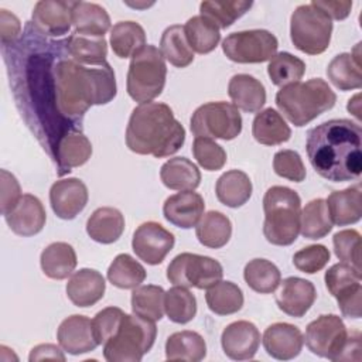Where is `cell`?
<instances>
[{
    "mask_svg": "<svg viewBox=\"0 0 362 362\" xmlns=\"http://www.w3.org/2000/svg\"><path fill=\"white\" fill-rule=\"evenodd\" d=\"M327 76L339 90L345 92L359 89L362 86L359 54L354 55L352 52H342L334 57V59L328 64Z\"/></svg>",
    "mask_w": 362,
    "mask_h": 362,
    "instance_id": "obj_33",
    "label": "cell"
},
{
    "mask_svg": "<svg viewBox=\"0 0 362 362\" xmlns=\"http://www.w3.org/2000/svg\"><path fill=\"white\" fill-rule=\"evenodd\" d=\"M123 317V310L117 307H106L95 315V318L92 320V329L95 339L99 345L105 344L110 337L116 334Z\"/></svg>",
    "mask_w": 362,
    "mask_h": 362,
    "instance_id": "obj_52",
    "label": "cell"
},
{
    "mask_svg": "<svg viewBox=\"0 0 362 362\" xmlns=\"http://www.w3.org/2000/svg\"><path fill=\"white\" fill-rule=\"evenodd\" d=\"M277 38L267 30H246L229 34L222 41L223 54L238 64L270 61L277 51Z\"/></svg>",
    "mask_w": 362,
    "mask_h": 362,
    "instance_id": "obj_11",
    "label": "cell"
},
{
    "mask_svg": "<svg viewBox=\"0 0 362 362\" xmlns=\"http://www.w3.org/2000/svg\"><path fill=\"white\" fill-rule=\"evenodd\" d=\"M124 230V216L112 206H102L92 212L86 222V232L98 243L109 245L116 242Z\"/></svg>",
    "mask_w": 362,
    "mask_h": 362,
    "instance_id": "obj_26",
    "label": "cell"
},
{
    "mask_svg": "<svg viewBox=\"0 0 362 362\" xmlns=\"http://www.w3.org/2000/svg\"><path fill=\"white\" fill-rule=\"evenodd\" d=\"M164 288L154 284L139 286L132 293V311L146 320L160 321L164 315Z\"/></svg>",
    "mask_w": 362,
    "mask_h": 362,
    "instance_id": "obj_43",
    "label": "cell"
},
{
    "mask_svg": "<svg viewBox=\"0 0 362 362\" xmlns=\"http://www.w3.org/2000/svg\"><path fill=\"white\" fill-rule=\"evenodd\" d=\"M252 1H202L199 4L201 16L211 20L218 28L230 27L238 18H240L250 7Z\"/></svg>",
    "mask_w": 362,
    "mask_h": 362,
    "instance_id": "obj_46",
    "label": "cell"
},
{
    "mask_svg": "<svg viewBox=\"0 0 362 362\" xmlns=\"http://www.w3.org/2000/svg\"><path fill=\"white\" fill-rule=\"evenodd\" d=\"M252 134L260 144L277 146L291 137V129L277 110L267 107L253 119Z\"/></svg>",
    "mask_w": 362,
    "mask_h": 362,
    "instance_id": "obj_28",
    "label": "cell"
},
{
    "mask_svg": "<svg viewBox=\"0 0 362 362\" xmlns=\"http://www.w3.org/2000/svg\"><path fill=\"white\" fill-rule=\"evenodd\" d=\"M317 297L315 287L311 281L301 277H287L283 280L276 303L287 315L300 318L311 308Z\"/></svg>",
    "mask_w": 362,
    "mask_h": 362,
    "instance_id": "obj_21",
    "label": "cell"
},
{
    "mask_svg": "<svg viewBox=\"0 0 362 362\" xmlns=\"http://www.w3.org/2000/svg\"><path fill=\"white\" fill-rule=\"evenodd\" d=\"M160 178L170 189L194 191L201 182V173L191 160L174 157L161 165Z\"/></svg>",
    "mask_w": 362,
    "mask_h": 362,
    "instance_id": "obj_30",
    "label": "cell"
},
{
    "mask_svg": "<svg viewBox=\"0 0 362 362\" xmlns=\"http://www.w3.org/2000/svg\"><path fill=\"white\" fill-rule=\"evenodd\" d=\"M144 279L146 269L127 253L117 255L107 269V280L117 288H136Z\"/></svg>",
    "mask_w": 362,
    "mask_h": 362,
    "instance_id": "obj_42",
    "label": "cell"
},
{
    "mask_svg": "<svg viewBox=\"0 0 362 362\" xmlns=\"http://www.w3.org/2000/svg\"><path fill=\"white\" fill-rule=\"evenodd\" d=\"M195 235L201 245L211 249H219L229 242L232 236V223L222 212L209 211L204 214L197 223Z\"/></svg>",
    "mask_w": 362,
    "mask_h": 362,
    "instance_id": "obj_35",
    "label": "cell"
},
{
    "mask_svg": "<svg viewBox=\"0 0 362 362\" xmlns=\"http://www.w3.org/2000/svg\"><path fill=\"white\" fill-rule=\"evenodd\" d=\"M348 110L359 120L361 119V102H359V95H355L352 99L348 100Z\"/></svg>",
    "mask_w": 362,
    "mask_h": 362,
    "instance_id": "obj_59",
    "label": "cell"
},
{
    "mask_svg": "<svg viewBox=\"0 0 362 362\" xmlns=\"http://www.w3.org/2000/svg\"><path fill=\"white\" fill-rule=\"evenodd\" d=\"M305 72V64L303 59L294 57L290 52L276 54L267 66V74L273 85L287 86L290 83L300 82Z\"/></svg>",
    "mask_w": 362,
    "mask_h": 362,
    "instance_id": "obj_45",
    "label": "cell"
},
{
    "mask_svg": "<svg viewBox=\"0 0 362 362\" xmlns=\"http://www.w3.org/2000/svg\"><path fill=\"white\" fill-rule=\"evenodd\" d=\"M88 188L79 178L55 181L49 189V202L54 214L61 219H74L88 204Z\"/></svg>",
    "mask_w": 362,
    "mask_h": 362,
    "instance_id": "obj_14",
    "label": "cell"
},
{
    "mask_svg": "<svg viewBox=\"0 0 362 362\" xmlns=\"http://www.w3.org/2000/svg\"><path fill=\"white\" fill-rule=\"evenodd\" d=\"M175 238L158 222H144L133 233L132 247L136 256L147 264L163 263L165 256L174 247Z\"/></svg>",
    "mask_w": 362,
    "mask_h": 362,
    "instance_id": "obj_13",
    "label": "cell"
},
{
    "mask_svg": "<svg viewBox=\"0 0 362 362\" xmlns=\"http://www.w3.org/2000/svg\"><path fill=\"white\" fill-rule=\"evenodd\" d=\"M34 52L23 35L14 44L25 55L21 76L14 75V93L24 115H30L44 148L54 156L59 140L72 130H79L81 120L93 105H106L115 99L117 88L113 68L105 62L99 66H85L69 54L54 57L57 41L41 37L37 48L35 27L25 25ZM42 35V34H41ZM65 47V45H64Z\"/></svg>",
    "mask_w": 362,
    "mask_h": 362,
    "instance_id": "obj_1",
    "label": "cell"
},
{
    "mask_svg": "<svg viewBox=\"0 0 362 362\" xmlns=\"http://www.w3.org/2000/svg\"><path fill=\"white\" fill-rule=\"evenodd\" d=\"M192 154L198 164L208 171H218L226 163V153L222 146L208 137H195Z\"/></svg>",
    "mask_w": 362,
    "mask_h": 362,
    "instance_id": "obj_49",
    "label": "cell"
},
{
    "mask_svg": "<svg viewBox=\"0 0 362 362\" xmlns=\"http://www.w3.org/2000/svg\"><path fill=\"white\" fill-rule=\"evenodd\" d=\"M228 93L233 102L232 105L247 113L259 112L266 103L263 83L247 74L233 75L228 83Z\"/></svg>",
    "mask_w": 362,
    "mask_h": 362,
    "instance_id": "obj_25",
    "label": "cell"
},
{
    "mask_svg": "<svg viewBox=\"0 0 362 362\" xmlns=\"http://www.w3.org/2000/svg\"><path fill=\"white\" fill-rule=\"evenodd\" d=\"M246 284L256 293L270 294L281 283V273L274 263L266 259L250 260L243 270Z\"/></svg>",
    "mask_w": 362,
    "mask_h": 362,
    "instance_id": "obj_41",
    "label": "cell"
},
{
    "mask_svg": "<svg viewBox=\"0 0 362 362\" xmlns=\"http://www.w3.org/2000/svg\"><path fill=\"white\" fill-rule=\"evenodd\" d=\"M263 235L276 246H288L300 233L301 199L298 194L281 185L270 187L263 197Z\"/></svg>",
    "mask_w": 362,
    "mask_h": 362,
    "instance_id": "obj_5",
    "label": "cell"
},
{
    "mask_svg": "<svg viewBox=\"0 0 362 362\" xmlns=\"http://www.w3.org/2000/svg\"><path fill=\"white\" fill-rule=\"evenodd\" d=\"M40 263L47 277L52 280H64L72 274L78 260L71 245L65 242H54L42 250Z\"/></svg>",
    "mask_w": 362,
    "mask_h": 362,
    "instance_id": "obj_29",
    "label": "cell"
},
{
    "mask_svg": "<svg viewBox=\"0 0 362 362\" xmlns=\"http://www.w3.org/2000/svg\"><path fill=\"white\" fill-rule=\"evenodd\" d=\"M222 349L233 361L252 359L260 345V332L250 321H235L229 324L221 335Z\"/></svg>",
    "mask_w": 362,
    "mask_h": 362,
    "instance_id": "obj_15",
    "label": "cell"
},
{
    "mask_svg": "<svg viewBox=\"0 0 362 362\" xmlns=\"http://www.w3.org/2000/svg\"><path fill=\"white\" fill-rule=\"evenodd\" d=\"M222 276L223 269L218 260L188 252L177 255L167 267V279L170 283L187 288H209L221 281Z\"/></svg>",
    "mask_w": 362,
    "mask_h": 362,
    "instance_id": "obj_10",
    "label": "cell"
},
{
    "mask_svg": "<svg viewBox=\"0 0 362 362\" xmlns=\"http://www.w3.org/2000/svg\"><path fill=\"white\" fill-rule=\"evenodd\" d=\"M362 130L349 119H331L307 133V156L318 175L332 182L358 180L362 173Z\"/></svg>",
    "mask_w": 362,
    "mask_h": 362,
    "instance_id": "obj_2",
    "label": "cell"
},
{
    "mask_svg": "<svg viewBox=\"0 0 362 362\" xmlns=\"http://www.w3.org/2000/svg\"><path fill=\"white\" fill-rule=\"evenodd\" d=\"M346 338L348 331L341 317L324 314L307 325L304 341L314 355L338 362Z\"/></svg>",
    "mask_w": 362,
    "mask_h": 362,
    "instance_id": "obj_12",
    "label": "cell"
},
{
    "mask_svg": "<svg viewBox=\"0 0 362 362\" xmlns=\"http://www.w3.org/2000/svg\"><path fill=\"white\" fill-rule=\"evenodd\" d=\"M57 339L59 346L71 355L90 352L99 345L93 335L92 321L79 314H74L59 324Z\"/></svg>",
    "mask_w": 362,
    "mask_h": 362,
    "instance_id": "obj_17",
    "label": "cell"
},
{
    "mask_svg": "<svg viewBox=\"0 0 362 362\" xmlns=\"http://www.w3.org/2000/svg\"><path fill=\"white\" fill-rule=\"evenodd\" d=\"M273 170L279 177L293 182L305 180V167L300 154L294 150H280L273 157Z\"/></svg>",
    "mask_w": 362,
    "mask_h": 362,
    "instance_id": "obj_50",
    "label": "cell"
},
{
    "mask_svg": "<svg viewBox=\"0 0 362 362\" xmlns=\"http://www.w3.org/2000/svg\"><path fill=\"white\" fill-rule=\"evenodd\" d=\"M184 141L185 130L168 105L147 102L133 109L126 129V144L133 153L168 157L177 153Z\"/></svg>",
    "mask_w": 362,
    "mask_h": 362,
    "instance_id": "obj_3",
    "label": "cell"
},
{
    "mask_svg": "<svg viewBox=\"0 0 362 362\" xmlns=\"http://www.w3.org/2000/svg\"><path fill=\"white\" fill-rule=\"evenodd\" d=\"M205 301L208 308L218 315H230L243 307V293L232 281H218L206 288Z\"/></svg>",
    "mask_w": 362,
    "mask_h": 362,
    "instance_id": "obj_38",
    "label": "cell"
},
{
    "mask_svg": "<svg viewBox=\"0 0 362 362\" xmlns=\"http://www.w3.org/2000/svg\"><path fill=\"white\" fill-rule=\"evenodd\" d=\"M164 311L170 321L187 324L197 314V298L187 287L174 286L164 294Z\"/></svg>",
    "mask_w": 362,
    "mask_h": 362,
    "instance_id": "obj_44",
    "label": "cell"
},
{
    "mask_svg": "<svg viewBox=\"0 0 362 362\" xmlns=\"http://www.w3.org/2000/svg\"><path fill=\"white\" fill-rule=\"evenodd\" d=\"M160 51L164 59L177 68H185L194 61V52L187 41L184 27L180 24L164 30L160 40Z\"/></svg>",
    "mask_w": 362,
    "mask_h": 362,
    "instance_id": "obj_37",
    "label": "cell"
},
{
    "mask_svg": "<svg viewBox=\"0 0 362 362\" xmlns=\"http://www.w3.org/2000/svg\"><path fill=\"white\" fill-rule=\"evenodd\" d=\"M338 307L344 317L361 318L362 315V286L358 284L344 296L337 298Z\"/></svg>",
    "mask_w": 362,
    "mask_h": 362,
    "instance_id": "obj_54",
    "label": "cell"
},
{
    "mask_svg": "<svg viewBox=\"0 0 362 362\" xmlns=\"http://www.w3.org/2000/svg\"><path fill=\"white\" fill-rule=\"evenodd\" d=\"M332 229V221L322 198L310 201L301 211L300 232L305 239L317 240L327 236Z\"/></svg>",
    "mask_w": 362,
    "mask_h": 362,
    "instance_id": "obj_39",
    "label": "cell"
},
{
    "mask_svg": "<svg viewBox=\"0 0 362 362\" xmlns=\"http://www.w3.org/2000/svg\"><path fill=\"white\" fill-rule=\"evenodd\" d=\"M206 355L205 339L195 331L171 334L165 341V358L170 361L198 362Z\"/></svg>",
    "mask_w": 362,
    "mask_h": 362,
    "instance_id": "obj_34",
    "label": "cell"
},
{
    "mask_svg": "<svg viewBox=\"0 0 362 362\" xmlns=\"http://www.w3.org/2000/svg\"><path fill=\"white\" fill-rule=\"evenodd\" d=\"M72 24L75 33L105 37L110 28V17L107 11L96 3L72 1Z\"/></svg>",
    "mask_w": 362,
    "mask_h": 362,
    "instance_id": "obj_27",
    "label": "cell"
},
{
    "mask_svg": "<svg viewBox=\"0 0 362 362\" xmlns=\"http://www.w3.org/2000/svg\"><path fill=\"white\" fill-rule=\"evenodd\" d=\"M361 273L355 270L351 264L348 263H337L332 264L327 272H325V286L329 294L335 298L344 296L358 284H361Z\"/></svg>",
    "mask_w": 362,
    "mask_h": 362,
    "instance_id": "obj_47",
    "label": "cell"
},
{
    "mask_svg": "<svg viewBox=\"0 0 362 362\" xmlns=\"http://www.w3.org/2000/svg\"><path fill=\"white\" fill-rule=\"evenodd\" d=\"M216 198L229 208L245 205L252 195V181L249 175L240 170L223 173L215 185Z\"/></svg>",
    "mask_w": 362,
    "mask_h": 362,
    "instance_id": "obj_31",
    "label": "cell"
},
{
    "mask_svg": "<svg viewBox=\"0 0 362 362\" xmlns=\"http://www.w3.org/2000/svg\"><path fill=\"white\" fill-rule=\"evenodd\" d=\"M33 24L49 37L65 35L72 25V1L41 0L33 10Z\"/></svg>",
    "mask_w": 362,
    "mask_h": 362,
    "instance_id": "obj_16",
    "label": "cell"
},
{
    "mask_svg": "<svg viewBox=\"0 0 362 362\" xmlns=\"http://www.w3.org/2000/svg\"><path fill=\"white\" fill-rule=\"evenodd\" d=\"M335 102V92L321 78L290 83L276 93L279 110L297 127L305 126L324 112L332 109Z\"/></svg>",
    "mask_w": 362,
    "mask_h": 362,
    "instance_id": "obj_4",
    "label": "cell"
},
{
    "mask_svg": "<svg viewBox=\"0 0 362 362\" xmlns=\"http://www.w3.org/2000/svg\"><path fill=\"white\" fill-rule=\"evenodd\" d=\"M68 54L79 64L99 66L106 62L107 42L105 37H92L72 33L66 40Z\"/></svg>",
    "mask_w": 362,
    "mask_h": 362,
    "instance_id": "obj_32",
    "label": "cell"
},
{
    "mask_svg": "<svg viewBox=\"0 0 362 362\" xmlns=\"http://www.w3.org/2000/svg\"><path fill=\"white\" fill-rule=\"evenodd\" d=\"M204 198L194 191H181L168 197L163 205L164 218L177 228L197 226L204 215Z\"/></svg>",
    "mask_w": 362,
    "mask_h": 362,
    "instance_id": "obj_20",
    "label": "cell"
},
{
    "mask_svg": "<svg viewBox=\"0 0 362 362\" xmlns=\"http://www.w3.org/2000/svg\"><path fill=\"white\" fill-rule=\"evenodd\" d=\"M329 257L331 253L324 245H310L294 253L293 263L300 272L314 274L325 267Z\"/></svg>",
    "mask_w": 362,
    "mask_h": 362,
    "instance_id": "obj_51",
    "label": "cell"
},
{
    "mask_svg": "<svg viewBox=\"0 0 362 362\" xmlns=\"http://www.w3.org/2000/svg\"><path fill=\"white\" fill-rule=\"evenodd\" d=\"M154 321L137 314H124L116 334L103 344V356L109 362H139L154 345Z\"/></svg>",
    "mask_w": 362,
    "mask_h": 362,
    "instance_id": "obj_6",
    "label": "cell"
},
{
    "mask_svg": "<svg viewBox=\"0 0 362 362\" xmlns=\"http://www.w3.org/2000/svg\"><path fill=\"white\" fill-rule=\"evenodd\" d=\"M0 30H1V42L3 45H11L14 44L20 34H21V24L20 20L7 10H0Z\"/></svg>",
    "mask_w": 362,
    "mask_h": 362,
    "instance_id": "obj_55",
    "label": "cell"
},
{
    "mask_svg": "<svg viewBox=\"0 0 362 362\" xmlns=\"http://www.w3.org/2000/svg\"><path fill=\"white\" fill-rule=\"evenodd\" d=\"M304 344L301 331L288 322H274L263 334L266 352L279 361H290L300 355Z\"/></svg>",
    "mask_w": 362,
    "mask_h": 362,
    "instance_id": "obj_18",
    "label": "cell"
},
{
    "mask_svg": "<svg viewBox=\"0 0 362 362\" xmlns=\"http://www.w3.org/2000/svg\"><path fill=\"white\" fill-rule=\"evenodd\" d=\"M106 283L103 276L93 269L75 272L66 283V296L76 307H90L105 294Z\"/></svg>",
    "mask_w": 362,
    "mask_h": 362,
    "instance_id": "obj_22",
    "label": "cell"
},
{
    "mask_svg": "<svg viewBox=\"0 0 362 362\" xmlns=\"http://www.w3.org/2000/svg\"><path fill=\"white\" fill-rule=\"evenodd\" d=\"M361 334L359 331L348 332L346 342L341 352L339 361H361Z\"/></svg>",
    "mask_w": 362,
    "mask_h": 362,
    "instance_id": "obj_57",
    "label": "cell"
},
{
    "mask_svg": "<svg viewBox=\"0 0 362 362\" xmlns=\"http://www.w3.org/2000/svg\"><path fill=\"white\" fill-rule=\"evenodd\" d=\"M20 184L13 174L1 170V214L7 215L21 198Z\"/></svg>",
    "mask_w": 362,
    "mask_h": 362,
    "instance_id": "obj_53",
    "label": "cell"
},
{
    "mask_svg": "<svg viewBox=\"0 0 362 362\" xmlns=\"http://www.w3.org/2000/svg\"><path fill=\"white\" fill-rule=\"evenodd\" d=\"M167 76V66L161 51L154 45H146L132 57L126 88L129 96L147 103L161 95Z\"/></svg>",
    "mask_w": 362,
    "mask_h": 362,
    "instance_id": "obj_7",
    "label": "cell"
},
{
    "mask_svg": "<svg viewBox=\"0 0 362 362\" xmlns=\"http://www.w3.org/2000/svg\"><path fill=\"white\" fill-rule=\"evenodd\" d=\"M332 21L313 3L298 6L290 18V37L297 49L308 55L322 54L331 41Z\"/></svg>",
    "mask_w": 362,
    "mask_h": 362,
    "instance_id": "obj_8",
    "label": "cell"
},
{
    "mask_svg": "<svg viewBox=\"0 0 362 362\" xmlns=\"http://www.w3.org/2000/svg\"><path fill=\"white\" fill-rule=\"evenodd\" d=\"M332 225L346 226L356 223L362 216V189L361 184L332 191L325 199Z\"/></svg>",
    "mask_w": 362,
    "mask_h": 362,
    "instance_id": "obj_24",
    "label": "cell"
},
{
    "mask_svg": "<svg viewBox=\"0 0 362 362\" xmlns=\"http://www.w3.org/2000/svg\"><path fill=\"white\" fill-rule=\"evenodd\" d=\"M30 362L34 361H42V359H57V361H65V355L62 354V351L54 345V344H41L37 345L31 349L30 356H28Z\"/></svg>",
    "mask_w": 362,
    "mask_h": 362,
    "instance_id": "obj_58",
    "label": "cell"
},
{
    "mask_svg": "<svg viewBox=\"0 0 362 362\" xmlns=\"http://www.w3.org/2000/svg\"><path fill=\"white\" fill-rule=\"evenodd\" d=\"M332 243H334L335 256L341 262L351 264L355 270H358L361 273L362 272V269H361L362 242H361L359 232L355 229L339 230L334 235Z\"/></svg>",
    "mask_w": 362,
    "mask_h": 362,
    "instance_id": "obj_48",
    "label": "cell"
},
{
    "mask_svg": "<svg viewBox=\"0 0 362 362\" xmlns=\"http://www.w3.org/2000/svg\"><path fill=\"white\" fill-rule=\"evenodd\" d=\"M144 28L136 21H119L110 30V47L119 58H129L146 47Z\"/></svg>",
    "mask_w": 362,
    "mask_h": 362,
    "instance_id": "obj_36",
    "label": "cell"
},
{
    "mask_svg": "<svg viewBox=\"0 0 362 362\" xmlns=\"http://www.w3.org/2000/svg\"><path fill=\"white\" fill-rule=\"evenodd\" d=\"M189 126L195 137L232 140L242 132V116L232 103L209 102L192 113Z\"/></svg>",
    "mask_w": 362,
    "mask_h": 362,
    "instance_id": "obj_9",
    "label": "cell"
},
{
    "mask_svg": "<svg viewBox=\"0 0 362 362\" xmlns=\"http://www.w3.org/2000/svg\"><path fill=\"white\" fill-rule=\"evenodd\" d=\"M8 228L18 236H34L42 230L47 221V214L41 201L31 195L24 194L17 205L4 215Z\"/></svg>",
    "mask_w": 362,
    "mask_h": 362,
    "instance_id": "obj_19",
    "label": "cell"
},
{
    "mask_svg": "<svg viewBox=\"0 0 362 362\" xmlns=\"http://www.w3.org/2000/svg\"><path fill=\"white\" fill-rule=\"evenodd\" d=\"M315 7L322 10L329 18L344 20L349 16L352 1H332V0H314L311 1Z\"/></svg>",
    "mask_w": 362,
    "mask_h": 362,
    "instance_id": "obj_56",
    "label": "cell"
},
{
    "mask_svg": "<svg viewBox=\"0 0 362 362\" xmlns=\"http://www.w3.org/2000/svg\"><path fill=\"white\" fill-rule=\"evenodd\" d=\"M92 156V144L81 130L68 132L58 143L54 160L57 163L58 175L68 174L72 168L83 165Z\"/></svg>",
    "mask_w": 362,
    "mask_h": 362,
    "instance_id": "obj_23",
    "label": "cell"
},
{
    "mask_svg": "<svg viewBox=\"0 0 362 362\" xmlns=\"http://www.w3.org/2000/svg\"><path fill=\"white\" fill-rule=\"evenodd\" d=\"M187 41L192 51L208 54L216 48L221 41L219 28L204 16L191 17L184 25Z\"/></svg>",
    "mask_w": 362,
    "mask_h": 362,
    "instance_id": "obj_40",
    "label": "cell"
}]
</instances>
